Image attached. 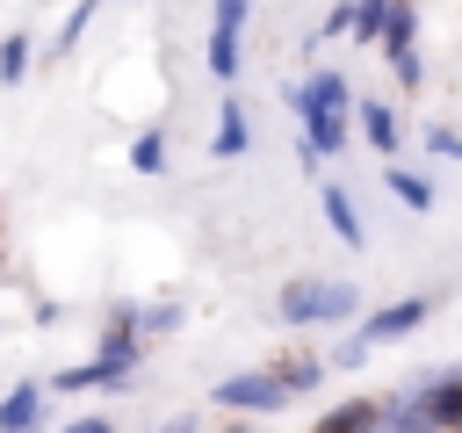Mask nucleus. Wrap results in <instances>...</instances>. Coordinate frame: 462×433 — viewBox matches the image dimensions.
I'll list each match as a JSON object with an SVG mask.
<instances>
[{"label": "nucleus", "mask_w": 462, "mask_h": 433, "mask_svg": "<svg viewBox=\"0 0 462 433\" xmlns=\"http://www.w3.org/2000/svg\"><path fill=\"white\" fill-rule=\"evenodd\" d=\"M390 79H397L404 94H419V87H426V58H419V51H397V58H390Z\"/></svg>", "instance_id": "412c9836"}, {"label": "nucleus", "mask_w": 462, "mask_h": 433, "mask_svg": "<svg viewBox=\"0 0 462 433\" xmlns=\"http://www.w3.org/2000/svg\"><path fill=\"white\" fill-rule=\"evenodd\" d=\"M217 433H253V426H245V419H224V426H217Z\"/></svg>", "instance_id": "a878e982"}, {"label": "nucleus", "mask_w": 462, "mask_h": 433, "mask_svg": "<svg viewBox=\"0 0 462 433\" xmlns=\"http://www.w3.org/2000/svg\"><path fill=\"white\" fill-rule=\"evenodd\" d=\"M383 411H390V433H462V375L455 368L426 375L404 397H390Z\"/></svg>", "instance_id": "f257e3e1"}, {"label": "nucleus", "mask_w": 462, "mask_h": 433, "mask_svg": "<svg viewBox=\"0 0 462 433\" xmlns=\"http://www.w3.org/2000/svg\"><path fill=\"white\" fill-rule=\"evenodd\" d=\"M202 65H209V79H217V87H231V79H238V65H245V51H238V29H209V43H202Z\"/></svg>", "instance_id": "ddd939ff"}, {"label": "nucleus", "mask_w": 462, "mask_h": 433, "mask_svg": "<svg viewBox=\"0 0 462 433\" xmlns=\"http://www.w3.org/2000/svg\"><path fill=\"white\" fill-rule=\"evenodd\" d=\"M426 152H440V159H462V130L433 123V130H426Z\"/></svg>", "instance_id": "5701e85b"}, {"label": "nucleus", "mask_w": 462, "mask_h": 433, "mask_svg": "<svg viewBox=\"0 0 462 433\" xmlns=\"http://www.w3.org/2000/svg\"><path fill=\"white\" fill-rule=\"evenodd\" d=\"M209 397H217L224 411H238V419H267V411H282V404H289V390H282V375H274V368H238V375H224Z\"/></svg>", "instance_id": "7ed1b4c3"}, {"label": "nucleus", "mask_w": 462, "mask_h": 433, "mask_svg": "<svg viewBox=\"0 0 462 433\" xmlns=\"http://www.w3.org/2000/svg\"><path fill=\"white\" fill-rule=\"evenodd\" d=\"M274 318L282 325H354L361 318V289L354 281H325V274H296V281H282Z\"/></svg>", "instance_id": "f03ea898"}, {"label": "nucleus", "mask_w": 462, "mask_h": 433, "mask_svg": "<svg viewBox=\"0 0 462 433\" xmlns=\"http://www.w3.org/2000/svg\"><path fill=\"white\" fill-rule=\"evenodd\" d=\"M310 433H390V411H383L375 397H346V404H332Z\"/></svg>", "instance_id": "6e6552de"}, {"label": "nucleus", "mask_w": 462, "mask_h": 433, "mask_svg": "<svg viewBox=\"0 0 462 433\" xmlns=\"http://www.w3.org/2000/svg\"><path fill=\"white\" fill-rule=\"evenodd\" d=\"M245 14H253V0H217L209 29H238V36H245Z\"/></svg>", "instance_id": "4be33fe9"}, {"label": "nucleus", "mask_w": 462, "mask_h": 433, "mask_svg": "<svg viewBox=\"0 0 462 433\" xmlns=\"http://www.w3.org/2000/svg\"><path fill=\"white\" fill-rule=\"evenodd\" d=\"M144 325H137V303H108V318H101V339H94V361H108L116 375H137V361H144Z\"/></svg>", "instance_id": "20e7f679"}, {"label": "nucleus", "mask_w": 462, "mask_h": 433, "mask_svg": "<svg viewBox=\"0 0 462 433\" xmlns=\"http://www.w3.org/2000/svg\"><path fill=\"white\" fill-rule=\"evenodd\" d=\"M354 123H361V137H368L383 159H397V144H404V123H397V108H390V101H354Z\"/></svg>", "instance_id": "9d476101"}, {"label": "nucleus", "mask_w": 462, "mask_h": 433, "mask_svg": "<svg viewBox=\"0 0 462 433\" xmlns=\"http://www.w3.org/2000/svg\"><path fill=\"white\" fill-rule=\"evenodd\" d=\"M433 318V296H404V303H383V310H368L354 332L368 339V346H390V339H404V332H419Z\"/></svg>", "instance_id": "39448f33"}, {"label": "nucleus", "mask_w": 462, "mask_h": 433, "mask_svg": "<svg viewBox=\"0 0 462 433\" xmlns=\"http://www.w3.org/2000/svg\"><path fill=\"white\" fill-rule=\"evenodd\" d=\"M101 7H108V0H72V14H65V22H58V36H51V51H58V58H65V51H79V36L94 29V14H101Z\"/></svg>", "instance_id": "f3484780"}, {"label": "nucleus", "mask_w": 462, "mask_h": 433, "mask_svg": "<svg viewBox=\"0 0 462 433\" xmlns=\"http://www.w3.org/2000/svg\"><path fill=\"white\" fill-rule=\"evenodd\" d=\"M65 433H116V419H94V411H87V419H72Z\"/></svg>", "instance_id": "b1692460"}, {"label": "nucleus", "mask_w": 462, "mask_h": 433, "mask_svg": "<svg viewBox=\"0 0 462 433\" xmlns=\"http://www.w3.org/2000/svg\"><path fill=\"white\" fill-rule=\"evenodd\" d=\"M318 209H325V224L339 231V245H368V224H361V209H354V195H346L339 180H318Z\"/></svg>", "instance_id": "1a4fd4ad"}, {"label": "nucleus", "mask_w": 462, "mask_h": 433, "mask_svg": "<svg viewBox=\"0 0 462 433\" xmlns=\"http://www.w3.org/2000/svg\"><path fill=\"white\" fill-rule=\"evenodd\" d=\"M159 433H202V426H195V419H166Z\"/></svg>", "instance_id": "393cba45"}, {"label": "nucleus", "mask_w": 462, "mask_h": 433, "mask_svg": "<svg viewBox=\"0 0 462 433\" xmlns=\"http://www.w3.org/2000/svg\"><path fill=\"white\" fill-rule=\"evenodd\" d=\"M383 188H390V195H397L404 209H433V180H426L419 166H397V159H390V173H383Z\"/></svg>", "instance_id": "2eb2a0df"}, {"label": "nucleus", "mask_w": 462, "mask_h": 433, "mask_svg": "<svg viewBox=\"0 0 462 433\" xmlns=\"http://www.w3.org/2000/svg\"><path fill=\"white\" fill-rule=\"evenodd\" d=\"M346 36L354 43H383V22H390V0H346Z\"/></svg>", "instance_id": "a211bd4d"}, {"label": "nucleus", "mask_w": 462, "mask_h": 433, "mask_svg": "<svg viewBox=\"0 0 462 433\" xmlns=\"http://www.w3.org/2000/svg\"><path fill=\"white\" fill-rule=\"evenodd\" d=\"M29 65H36L29 29H7V36H0V87H22V79H29Z\"/></svg>", "instance_id": "dca6fc26"}, {"label": "nucleus", "mask_w": 462, "mask_h": 433, "mask_svg": "<svg viewBox=\"0 0 462 433\" xmlns=\"http://www.w3.org/2000/svg\"><path fill=\"white\" fill-rule=\"evenodd\" d=\"M130 166H137V173H159V166H166V130H137V137H130Z\"/></svg>", "instance_id": "6ab92c4d"}, {"label": "nucleus", "mask_w": 462, "mask_h": 433, "mask_svg": "<svg viewBox=\"0 0 462 433\" xmlns=\"http://www.w3.org/2000/svg\"><path fill=\"white\" fill-rule=\"evenodd\" d=\"M137 325H144V339H166L180 325V303H137Z\"/></svg>", "instance_id": "aec40b11"}, {"label": "nucleus", "mask_w": 462, "mask_h": 433, "mask_svg": "<svg viewBox=\"0 0 462 433\" xmlns=\"http://www.w3.org/2000/svg\"><path fill=\"white\" fill-rule=\"evenodd\" d=\"M274 375H282V390H289V397H310V390L332 375V361H325V354H282V361H274Z\"/></svg>", "instance_id": "f8f14e48"}, {"label": "nucleus", "mask_w": 462, "mask_h": 433, "mask_svg": "<svg viewBox=\"0 0 462 433\" xmlns=\"http://www.w3.org/2000/svg\"><path fill=\"white\" fill-rule=\"evenodd\" d=\"M58 397H87V390H130V375H116L108 361H79V368H58L51 375Z\"/></svg>", "instance_id": "9b49d317"}, {"label": "nucleus", "mask_w": 462, "mask_h": 433, "mask_svg": "<svg viewBox=\"0 0 462 433\" xmlns=\"http://www.w3.org/2000/svg\"><path fill=\"white\" fill-rule=\"evenodd\" d=\"M383 58H397V51H419V7L411 0H390V22H383V43H375Z\"/></svg>", "instance_id": "4468645a"}, {"label": "nucleus", "mask_w": 462, "mask_h": 433, "mask_svg": "<svg viewBox=\"0 0 462 433\" xmlns=\"http://www.w3.org/2000/svg\"><path fill=\"white\" fill-rule=\"evenodd\" d=\"M43 411H51V382L22 375V382L0 397V433H43Z\"/></svg>", "instance_id": "423d86ee"}, {"label": "nucleus", "mask_w": 462, "mask_h": 433, "mask_svg": "<svg viewBox=\"0 0 462 433\" xmlns=\"http://www.w3.org/2000/svg\"><path fill=\"white\" fill-rule=\"evenodd\" d=\"M209 152H217V159H245V152H253V115H245V101H238V94H224L217 130H209Z\"/></svg>", "instance_id": "0eeeda50"}]
</instances>
